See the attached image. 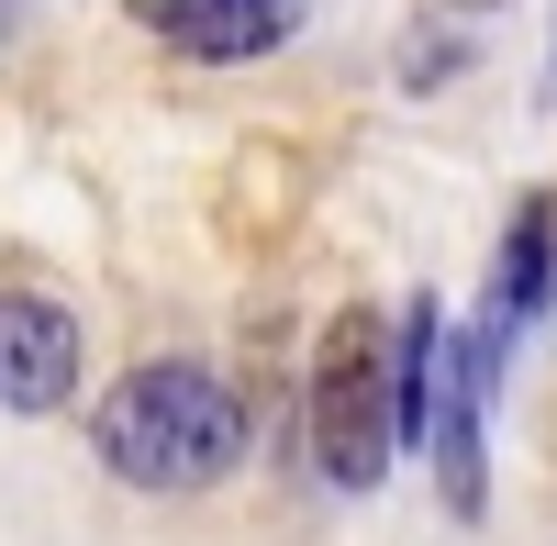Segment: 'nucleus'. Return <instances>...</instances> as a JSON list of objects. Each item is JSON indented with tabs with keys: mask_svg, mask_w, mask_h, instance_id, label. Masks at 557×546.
<instances>
[{
	"mask_svg": "<svg viewBox=\"0 0 557 546\" xmlns=\"http://www.w3.org/2000/svg\"><path fill=\"white\" fill-rule=\"evenodd\" d=\"M78 312L45 290H0V413H67L78 401Z\"/></svg>",
	"mask_w": 557,
	"mask_h": 546,
	"instance_id": "7ed1b4c3",
	"label": "nucleus"
},
{
	"mask_svg": "<svg viewBox=\"0 0 557 546\" xmlns=\"http://www.w3.org/2000/svg\"><path fill=\"white\" fill-rule=\"evenodd\" d=\"M301 424H312V469L335 491H380L401 458V369H391V312L346 301L312 346V390H301Z\"/></svg>",
	"mask_w": 557,
	"mask_h": 546,
	"instance_id": "f03ea898",
	"label": "nucleus"
},
{
	"mask_svg": "<svg viewBox=\"0 0 557 546\" xmlns=\"http://www.w3.org/2000/svg\"><path fill=\"white\" fill-rule=\"evenodd\" d=\"M312 0H134V23L168 34L178 57H201V67H257L278 57V45L301 34Z\"/></svg>",
	"mask_w": 557,
	"mask_h": 546,
	"instance_id": "20e7f679",
	"label": "nucleus"
},
{
	"mask_svg": "<svg viewBox=\"0 0 557 546\" xmlns=\"http://www.w3.org/2000/svg\"><path fill=\"white\" fill-rule=\"evenodd\" d=\"M457 12H491V0H457Z\"/></svg>",
	"mask_w": 557,
	"mask_h": 546,
	"instance_id": "423d86ee",
	"label": "nucleus"
},
{
	"mask_svg": "<svg viewBox=\"0 0 557 546\" xmlns=\"http://www.w3.org/2000/svg\"><path fill=\"white\" fill-rule=\"evenodd\" d=\"M246 446H257L246 390L201 357H146L89 401V458L123 491H212L246 469Z\"/></svg>",
	"mask_w": 557,
	"mask_h": 546,
	"instance_id": "f257e3e1",
	"label": "nucleus"
},
{
	"mask_svg": "<svg viewBox=\"0 0 557 546\" xmlns=\"http://www.w3.org/2000/svg\"><path fill=\"white\" fill-rule=\"evenodd\" d=\"M546 280H557V190H524L513 223H502V257H491V312H480V335L513 346L535 312H546Z\"/></svg>",
	"mask_w": 557,
	"mask_h": 546,
	"instance_id": "39448f33",
	"label": "nucleus"
}]
</instances>
